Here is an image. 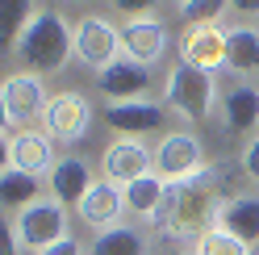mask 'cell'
Segmentation results:
<instances>
[{
	"label": "cell",
	"instance_id": "obj_14",
	"mask_svg": "<svg viewBox=\"0 0 259 255\" xmlns=\"http://www.w3.org/2000/svg\"><path fill=\"white\" fill-rule=\"evenodd\" d=\"M109 125L125 138L138 134H155L163 125V109L155 101H125V105H109Z\"/></svg>",
	"mask_w": 259,
	"mask_h": 255
},
{
	"label": "cell",
	"instance_id": "obj_9",
	"mask_svg": "<svg viewBox=\"0 0 259 255\" xmlns=\"http://www.w3.org/2000/svg\"><path fill=\"white\" fill-rule=\"evenodd\" d=\"M121 51L130 63H142V67H151V63L163 59L167 51V29L163 21H155V17H130L121 25Z\"/></svg>",
	"mask_w": 259,
	"mask_h": 255
},
{
	"label": "cell",
	"instance_id": "obj_4",
	"mask_svg": "<svg viewBox=\"0 0 259 255\" xmlns=\"http://www.w3.org/2000/svg\"><path fill=\"white\" fill-rule=\"evenodd\" d=\"M67 238V214H63L59 201H34L17 214V243L29 251H46Z\"/></svg>",
	"mask_w": 259,
	"mask_h": 255
},
{
	"label": "cell",
	"instance_id": "obj_1",
	"mask_svg": "<svg viewBox=\"0 0 259 255\" xmlns=\"http://www.w3.org/2000/svg\"><path fill=\"white\" fill-rule=\"evenodd\" d=\"M218 193H213V176H192L180 184H167L163 205L155 209V230L159 234H171V238H188V234H205L209 226H218Z\"/></svg>",
	"mask_w": 259,
	"mask_h": 255
},
{
	"label": "cell",
	"instance_id": "obj_24",
	"mask_svg": "<svg viewBox=\"0 0 259 255\" xmlns=\"http://www.w3.org/2000/svg\"><path fill=\"white\" fill-rule=\"evenodd\" d=\"M192 255H251V247L242 243V238L226 234L222 226H209L201 238H197V251Z\"/></svg>",
	"mask_w": 259,
	"mask_h": 255
},
{
	"label": "cell",
	"instance_id": "obj_2",
	"mask_svg": "<svg viewBox=\"0 0 259 255\" xmlns=\"http://www.w3.org/2000/svg\"><path fill=\"white\" fill-rule=\"evenodd\" d=\"M75 55V29L63 21V13H34V21L25 25V34L17 42V59L25 63L29 71H59L63 63Z\"/></svg>",
	"mask_w": 259,
	"mask_h": 255
},
{
	"label": "cell",
	"instance_id": "obj_22",
	"mask_svg": "<svg viewBox=\"0 0 259 255\" xmlns=\"http://www.w3.org/2000/svg\"><path fill=\"white\" fill-rule=\"evenodd\" d=\"M34 201H38V176L17 172V167H9L5 176H0V205L25 209V205H34Z\"/></svg>",
	"mask_w": 259,
	"mask_h": 255
},
{
	"label": "cell",
	"instance_id": "obj_17",
	"mask_svg": "<svg viewBox=\"0 0 259 255\" xmlns=\"http://www.w3.org/2000/svg\"><path fill=\"white\" fill-rule=\"evenodd\" d=\"M88 188H92V172H88L84 159H59V163H55V172H51V193H55V201L79 205V201L88 197Z\"/></svg>",
	"mask_w": 259,
	"mask_h": 255
},
{
	"label": "cell",
	"instance_id": "obj_3",
	"mask_svg": "<svg viewBox=\"0 0 259 255\" xmlns=\"http://www.w3.org/2000/svg\"><path fill=\"white\" fill-rule=\"evenodd\" d=\"M213 97H218V84L213 75L201 71V67H188V63H176L167 71V84H163V101L171 113H180L184 121L201 125L213 117Z\"/></svg>",
	"mask_w": 259,
	"mask_h": 255
},
{
	"label": "cell",
	"instance_id": "obj_13",
	"mask_svg": "<svg viewBox=\"0 0 259 255\" xmlns=\"http://www.w3.org/2000/svg\"><path fill=\"white\" fill-rule=\"evenodd\" d=\"M121 209H130V205H125V188L113 184V180L92 184L88 197L79 201V218H84L88 226H96V230H113L117 218H121Z\"/></svg>",
	"mask_w": 259,
	"mask_h": 255
},
{
	"label": "cell",
	"instance_id": "obj_10",
	"mask_svg": "<svg viewBox=\"0 0 259 255\" xmlns=\"http://www.w3.org/2000/svg\"><path fill=\"white\" fill-rule=\"evenodd\" d=\"M151 167H155V155L142 147L138 138H117L113 147L105 151V176L113 184H134L142 176H151Z\"/></svg>",
	"mask_w": 259,
	"mask_h": 255
},
{
	"label": "cell",
	"instance_id": "obj_28",
	"mask_svg": "<svg viewBox=\"0 0 259 255\" xmlns=\"http://www.w3.org/2000/svg\"><path fill=\"white\" fill-rule=\"evenodd\" d=\"M121 13H130V17H147V9L155 5V0H113Z\"/></svg>",
	"mask_w": 259,
	"mask_h": 255
},
{
	"label": "cell",
	"instance_id": "obj_5",
	"mask_svg": "<svg viewBox=\"0 0 259 255\" xmlns=\"http://www.w3.org/2000/svg\"><path fill=\"white\" fill-rule=\"evenodd\" d=\"M205 155H201V142L192 134H167L155 151V176L167 180V184H180L192 176H205Z\"/></svg>",
	"mask_w": 259,
	"mask_h": 255
},
{
	"label": "cell",
	"instance_id": "obj_23",
	"mask_svg": "<svg viewBox=\"0 0 259 255\" xmlns=\"http://www.w3.org/2000/svg\"><path fill=\"white\" fill-rule=\"evenodd\" d=\"M92 255H147V243H142L138 230L113 226V230H101V234H96Z\"/></svg>",
	"mask_w": 259,
	"mask_h": 255
},
{
	"label": "cell",
	"instance_id": "obj_8",
	"mask_svg": "<svg viewBox=\"0 0 259 255\" xmlns=\"http://www.w3.org/2000/svg\"><path fill=\"white\" fill-rule=\"evenodd\" d=\"M88 125H92V109L84 101V92H55L51 105H46V130H51L55 138L63 142H75V138H84L88 134Z\"/></svg>",
	"mask_w": 259,
	"mask_h": 255
},
{
	"label": "cell",
	"instance_id": "obj_32",
	"mask_svg": "<svg viewBox=\"0 0 259 255\" xmlns=\"http://www.w3.org/2000/svg\"><path fill=\"white\" fill-rule=\"evenodd\" d=\"M9 125H13L9 121V105H5V92H0V130H9Z\"/></svg>",
	"mask_w": 259,
	"mask_h": 255
},
{
	"label": "cell",
	"instance_id": "obj_16",
	"mask_svg": "<svg viewBox=\"0 0 259 255\" xmlns=\"http://www.w3.org/2000/svg\"><path fill=\"white\" fill-rule=\"evenodd\" d=\"M218 226L251 247L259 238V197H234V201H226L222 214H218Z\"/></svg>",
	"mask_w": 259,
	"mask_h": 255
},
{
	"label": "cell",
	"instance_id": "obj_29",
	"mask_svg": "<svg viewBox=\"0 0 259 255\" xmlns=\"http://www.w3.org/2000/svg\"><path fill=\"white\" fill-rule=\"evenodd\" d=\"M42 255H84V251H79V243H75V238H63V243H55V247H46Z\"/></svg>",
	"mask_w": 259,
	"mask_h": 255
},
{
	"label": "cell",
	"instance_id": "obj_11",
	"mask_svg": "<svg viewBox=\"0 0 259 255\" xmlns=\"http://www.w3.org/2000/svg\"><path fill=\"white\" fill-rule=\"evenodd\" d=\"M96 88H101L109 101H117V105L138 101L142 92L151 88V67H142V63H130V59H117L113 67L96 71Z\"/></svg>",
	"mask_w": 259,
	"mask_h": 255
},
{
	"label": "cell",
	"instance_id": "obj_20",
	"mask_svg": "<svg viewBox=\"0 0 259 255\" xmlns=\"http://www.w3.org/2000/svg\"><path fill=\"white\" fill-rule=\"evenodd\" d=\"M29 21H34V0H0V55L17 51Z\"/></svg>",
	"mask_w": 259,
	"mask_h": 255
},
{
	"label": "cell",
	"instance_id": "obj_30",
	"mask_svg": "<svg viewBox=\"0 0 259 255\" xmlns=\"http://www.w3.org/2000/svg\"><path fill=\"white\" fill-rule=\"evenodd\" d=\"M9 163H13V142H9L5 134H0V176L9 172Z\"/></svg>",
	"mask_w": 259,
	"mask_h": 255
},
{
	"label": "cell",
	"instance_id": "obj_6",
	"mask_svg": "<svg viewBox=\"0 0 259 255\" xmlns=\"http://www.w3.org/2000/svg\"><path fill=\"white\" fill-rule=\"evenodd\" d=\"M117 51H121V29H113L105 17H84L75 25V55L84 67L105 71L117 63Z\"/></svg>",
	"mask_w": 259,
	"mask_h": 255
},
{
	"label": "cell",
	"instance_id": "obj_21",
	"mask_svg": "<svg viewBox=\"0 0 259 255\" xmlns=\"http://www.w3.org/2000/svg\"><path fill=\"white\" fill-rule=\"evenodd\" d=\"M163 193H167V180H159L155 172H151V176L125 184V205L134 214H142V218H155V209L163 205Z\"/></svg>",
	"mask_w": 259,
	"mask_h": 255
},
{
	"label": "cell",
	"instance_id": "obj_7",
	"mask_svg": "<svg viewBox=\"0 0 259 255\" xmlns=\"http://www.w3.org/2000/svg\"><path fill=\"white\" fill-rule=\"evenodd\" d=\"M0 92H5V105H9V121H13V125H34L38 117H46L51 97H46L42 79H38L34 71L9 75L5 84H0Z\"/></svg>",
	"mask_w": 259,
	"mask_h": 255
},
{
	"label": "cell",
	"instance_id": "obj_19",
	"mask_svg": "<svg viewBox=\"0 0 259 255\" xmlns=\"http://www.w3.org/2000/svg\"><path fill=\"white\" fill-rule=\"evenodd\" d=\"M226 63L234 71H259V29L251 25L226 29Z\"/></svg>",
	"mask_w": 259,
	"mask_h": 255
},
{
	"label": "cell",
	"instance_id": "obj_12",
	"mask_svg": "<svg viewBox=\"0 0 259 255\" xmlns=\"http://www.w3.org/2000/svg\"><path fill=\"white\" fill-rule=\"evenodd\" d=\"M180 63L213 75L226 63V29H218V25H188V38L180 46Z\"/></svg>",
	"mask_w": 259,
	"mask_h": 255
},
{
	"label": "cell",
	"instance_id": "obj_26",
	"mask_svg": "<svg viewBox=\"0 0 259 255\" xmlns=\"http://www.w3.org/2000/svg\"><path fill=\"white\" fill-rule=\"evenodd\" d=\"M242 167H247V176L259 180V138L247 142V151H242Z\"/></svg>",
	"mask_w": 259,
	"mask_h": 255
},
{
	"label": "cell",
	"instance_id": "obj_34",
	"mask_svg": "<svg viewBox=\"0 0 259 255\" xmlns=\"http://www.w3.org/2000/svg\"><path fill=\"white\" fill-rule=\"evenodd\" d=\"M255 255H259V251H255Z\"/></svg>",
	"mask_w": 259,
	"mask_h": 255
},
{
	"label": "cell",
	"instance_id": "obj_27",
	"mask_svg": "<svg viewBox=\"0 0 259 255\" xmlns=\"http://www.w3.org/2000/svg\"><path fill=\"white\" fill-rule=\"evenodd\" d=\"M17 247H21V243L13 238V226L0 218V255H17Z\"/></svg>",
	"mask_w": 259,
	"mask_h": 255
},
{
	"label": "cell",
	"instance_id": "obj_15",
	"mask_svg": "<svg viewBox=\"0 0 259 255\" xmlns=\"http://www.w3.org/2000/svg\"><path fill=\"white\" fill-rule=\"evenodd\" d=\"M55 147L51 138H46L42 130H21L17 138H13V167L17 172H29V176H42L46 167L55 172Z\"/></svg>",
	"mask_w": 259,
	"mask_h": 255
},
{
	"label": "cell",
	"instance_id": "obj_31",
	"mask_svg": "<svg viewBox=\"0 0 259 255\" xmlns=\"http://www.w3.org/2000/svg\"><path fill=\"white\" fill-rule=\"evenodd\" d=\"M230 9H238L242 17H255V13H259V0H230Z\"/></svg>",
	"mask_w": 259,
	"mask_h": 255
},
{
	"label": "cell",
	"instance_id": "obj_25",
	"mask_svg": "<svg viewBox=\"0 0 259 255\" xmlns=\"http://www.w3.org/2000/svg\"><path fill=\"white\" fill-rule=\"evenodd\" d=\"M226 5H230V0H192V5L180 9V17L188 25H218V17H222Z\"/></svg>",
	"mask_w": 259,
	"mask_h": 255
},
{
	"label": "cell",
	"instance_id": "obj_18",
	"mask_svg": "<svg viewBox=\"0 0 259 255\" xmlns=\"http://www.w3.org/2000/svg\"><path fill=\"white\" fill-rule=\"evenodd\" d=\"M222 113H226V125L234 134H247L259 125V88L255 84H234L222 101Z\"/></svg>",
	"mask_w": 259,
	"mask_h": 255
},
{
	"label": "cell",
	"instance_id": "obj_33",
	"mask_svg": "<svg viewBox=\"0 0 259 255\" xmlns=\"http://www.w3.org/2000/svg\"><path fill=\"white\" fill-rule=\"evenodd\" d=\"M176 5H180V9H184V5H192V0H176Z\"/></svg>",
	"mask_w": 259,
	"mask_h": 255
}]
</instances>
